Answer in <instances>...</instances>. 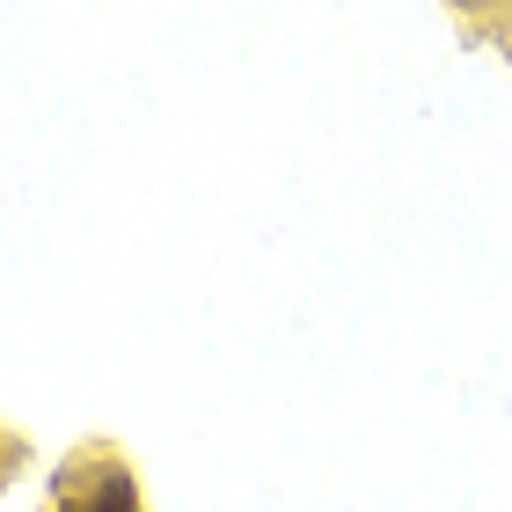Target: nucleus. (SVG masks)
Segmentation results:
<instances>
[{"label": "nucleus", "instance_id": "1", "mask_svg": "<svg viewBox=\"0 0 512 512\" xmlns=\"http://www.w3.org/2000/svg\"><path fill=\"white\" fill-rule=\"evenodd\" d=\"M81 512H132V476H103L96 498H88Z\"/></svg>", "mask_w": 512, "mask_h": 512}]
</instances>
